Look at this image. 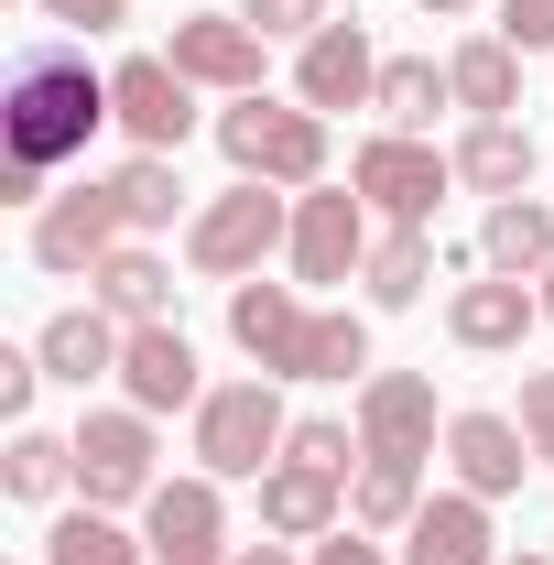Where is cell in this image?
I'll use <instances>...</instances> for the list:
<instances>
[{
    "label": "cell",
    "instance_id": "obj_41",
    "mask_svg": "<svg viewBox=\"0 0 554 565\" xmlns=\"http://www.w3.org/2000/svg\"><path fill=\"white\" fill-rule=\"evenodd\" d=\"M500 565H554V555H500Z\"/></svg>",
    "mask_w": 554,
    "mask_h": 565
},
{
    "label": "cell",
    "instance_id": "obj_28",
    "mask_svg": "<svg viewBox=\"0 0 554 565\" xmlns=\"http://www.w3.org/2000/svg\"><path fill=\"white\" fill-rule=\"evenodd\" d=\"M44 565H152V544H131V533H120V511L76 500L66 522L44 533Z\"/></svg>",
    "mask_w": 554,
    "mask_h": 565
},
{
    "label": "cell",
    "instance_id": "obj_25",
    "mask_svg": "<svg viewBox=\"0 0 554 565\" xmlns=\"http://www.w3.org/2000/svg\"><path fill=\"white\" fill-rule=\"evenodd\" d=\"M414 511H424L414 457H359V479H348V522L359 533H414Z\"/></svg>",
    "mask_w": 554,
    "mask_h": 565
},
{
    "label": "cell",
    "instance_id": "obj_29",
    "mask_svg": "<svg viewBox=\"0 0 554 565\" xmlns=\"http://www.w3.org/2000/svg\"><path fill=\"white\" fill-rule=\"evenodd\" d=\"M0 490H11V500H55V490H76V435H44V424H11Z\"/></svg>",
    "mask_w": 554,
    "mask_h": 565
},
{
    "label": "cell",
    "instance_id": "obj_39",
    "mask_svg": "<svg viewBox=\"0 0 554 565\" xmlns=\"http://www.w3.org/2000/svg\"><path fill=\"white\" fill-rule=\"evenodd\" d=\"M457 11H479V0H424V22H457Z\"/></svg>",
    "mask_w": 554,
    "mask_h": 565
},
{
    "label": "cell",
    "instance_id": "obj_2",
    "mask_svg": "<svg viewBox=\"0 0 554 565\" xmlns=\"http://www.w3.org/2000/svg\"><path fill=\"white\" fill-rule=\"evenodd\" d=\"M217 152L251 174V185H283V196H305V185H327V109H305V98H228L217 109Z\"/></svg>",
    "mask_w": 554,
    "mask_h": 565
},
{
    "label": "cell",
    "instance_id": "obj_33",
    "mask_svg": "<svg viewBox=\"0 0 554 565\" xmlns=\"http://www.w3.org/2000/svg\"><path fill=\"white\" fill-rule=\"evenodd\" d=\"M500 44H522V55H554V0H500V22H489Z\"/></svg>",
    "mask_w": 554,
    "mask_h": 565
},
{
    "label": "cell",
    "instance_id": "obj_7",
    "mask_svg": "<svg viewBox=\"0 0 554 565\" xmlns=\"http://www.w3.org/2000/svg\"><path fill=\"white\" fill-rule=\"evenodd\" d=\"M163 446H152V414L141 403H109V414H76V490L98 500V511H131V500L163 490V468H152Z\"/></svg>",
    "mask_w": 554,
    "mask_h": 565
},
{
    "label": "cell",
    "instance_id": "obj_20",
    "mask_svg": "<svg viewBox=\"0 0 554 565\" xmlns=\"http://www.w3.org/2000/svg\"><path fill=\"white\" fill-rule=\"evenodd\" d=\"M120 349H131V327L109 316V305H66V316H44V338H33V359H44V381H109L120 370Z\"/></svg>",
    "mask_w": 554,
    "mask_h": 565
},
{
    "label": "cell",
    "instance_id": "obj_30",
    "mask_svg": "<svg viewBox=\"0 0 554 565\" xmlns=\"http://www.w3.org/2000/svg\"><path fill=\"white\" fill-rule=\"evenodd\" d=\"M109 185H120L131 228H174V207H185V174H174V152H131Z\"/></svg>",
    "mask_w": 554,
    "mask_h": 565
},
{
    "label": "cell",
    "instance_id": "obj_34",
    "mask_svg": "<svg viewBox=\"0 0 554 565\" xmlns=\"http://www.w3.org/2000/svg\"><path fill=\"white\" fill-rule=\"evenodd\" d=\"M33 11H44L55 33H120V22H131V0H33Z\"/></svg>",
    "mask_w": 554,
    "mask_h": 565
},
{
    "label": "cell",
    "instance_id": "obj_4",
    "mask_svg": "<svg viewBox=\"0 0 554 565\" xmlns=\"http://www.w3.org/2000/svg\"><path fill=\"white\" fill-rule=\"evenodd\" d=\"M283 239H294V196H283V185H251V174L185 217V262H196V273H217V282H251Z\"/></svg>",
    "mask_w": 554,
    "mask_h": 565
},
{
    "label": "cell",
    "instance_id": "obj_22",
    "mask_svg": "<svg viewBox=\"0 0 554 565\" xmlns=\"http://www.w3.org/2000/svg\"><path fill=\"white\" fill-rule=\"evenodd\" d=\"M479 262L511 282H544L554 273V207L544 196H500V207L479 217Z\"/></svg>",
    "mask_w": 554,
    "mask_h": 565
},
{
    "label": "cell",
    "instance_id": "obj_19",
    "mask_svg": "<svg viewBox=\"0 0 554 565\" xmlns=\"http://www.w3.org/2000/svg\"><path fill=\"white\" fill-rule=\"evenodd\" d=\"M403 565H500V533H489L479 490H435L403 533Z\"/></svg>",
    "mask_w": 554,
    "mask_h": 565
},
{
    "label": "cell",
    "instance_id": "obj_35",
    "mask_svg": "<svg viewBox=\"0 0 554 565\" xmlns=\"http://www.w3.org/2000/svg\"><path fill=\"white\" fill-rule=\"evenodd\" d=\"M33 381H44V359H33V349H0V414H11V424H33Z\"/></svg>",
    "mask_w": 554,
    "mask_h": 565
},
{
    "label": "cell",
    "instance_id": "obj_13",
    "mask_svg": "<svg viewBox=\"0 0 554 565\" xmlns=\"http://www.w3.org/2000/svg\"><path fill=\"white\" fill-rule=\"evenodd\" d=\"M109 98H120V131H131L141 152H185V131H196V76L174 66V55L109 66Z\"/></svg>",
    "mask_w": 554,
    "mask_h": 565
},
{
    "label": "cell",
    "instance_id": "obj_40",
    "mask_svg": "<svg viewBox=\"0 0 554 565\" xmlns=\"http://www.w3.org/2000/svg\"><path fill=\"white\" fill-rule=\"evenodd\" d=\"M533 294H544V327H554V273H544V282H533Z\"/></svg>",
    "mask_w": 554,
    "mask_h": 565
},
{
    "label": "cell",
    "instance_id": "obj_26",
    "mask_svg": "<svg viewBox=\"0 0 554 565\" xmlns=\"http://www.w3.org/2000/svg\"><path fill=\"white\" fill-rule=\"evenodd\" d=\"M435 262H446V250H435L424 228H381V239H370V262H359V282H370V305H381V316H403V305H424Z\"/></svg>",
    "mask_w": 554,
    "mask_h": 565
},
{
    "label": "cell",
    "instance_id": "obj_38",
    "mask_svg": "<svg viewBox=\"0 0 554 565\" xmlns=\"http://www.w3.org/2000/svg\"><path fill=\"white\" fill-rule=\"evenodd\" d=\"M228 565H305V555H283V544H228Z\"/></svg>",
    "mask_w": 554,
    "mask_h": 565
},
{
    "label": "cell",
    "instance_id": "obj_11",
    "mask_svg": "<svg viewBox=\"0 0 554 565\" xmlns=\"http://www.w3.org/2000/svg\"><path fill=\"white\" fill-rule=\"evenodd\" d=\"M294 98L305 109H370L381 98V55H370V22L359 11H338L327 33L294 44Z\"/></svg>",
    "mask_w": 554,
    "mask_h": 565
},
{
    "label": "cell",
    "instance_id": "obj_1",
    "mask_svg": "<svg viewBox=\"0 0 554 565\" xmlns=\"http://www.w3.org/2000/svg\"><path fill=\"white\" fill-rule=\"evenodd\" d=\"M120 120L109 76H87V44L76 33H44L11 55V87H0V152H11V196H44V174L76 163L87 141Z\"/></svg>",
    "mask_w": 554,
    "mask_h": 565
},
{
    "label": "cell",
    "instance_id": "obj_14",
    "mask_svg": "<svg viewBox=\"0 0 554 565\" xmlns=\"http://www.w3.org/2000/svg\"><path fill=\"white\" fill-rule=\"evenodd\" d=\"M533 327H544V294L511 282V273H468L457 294H446V338H457L468 359H511Z\"/></svg>",
    "mask_w": 554,
    "mask_h": 565
},
{
    "label": "cell",
    "instance_id": "obj_27",
    "mask_svg": "<svg viewBox=\"0 0 554 565\" xmlns=\"http://www.w3.org/2000/svg\"><path fill=\"white\" fill-rule=\"evenodd\" d=\"M370 109H381V131H435V109H457V76L435 66V55H392Z\"/></svg>",
    "mask_w": 554,
    "mask_h": 565
},
{
    "label": "cell",
    "instance_id": "obj_3",
    "mask_svg": "<svg viewBox=\"0 0 554 565\" xmlns=\"http://www.w3.org/2000/svg\"><path fill=\"white\" fill-rule=\"evenodd\" d=\"M283 435H294V414H283V381H273V370L217 381L207 403H196V468H207V479H273V468H283Z\"/></svg>",
    "mask_w": 554,
    "mask_h": 565
},
{
    "label": "cell",
    "instance_id": "obj_24",
    "mask_svg": "<svg viewBox=\"0 0 554 565\" xmlns=\"http://www.w3.org/2000/svg\"><path fill=\"white\" fill-rule=\"evenodd\" d=\"M457 185H479L489 207L522 196V185H533V131H522V120H468V141H457Z\"/></svg>",
    "mask_w": 554,
    "mask_h": 565
},
{
    "label": "cell",
    "instance_id": "obj_10",
    "mask_svg": "<svg viewBox=\"0 0 554 565\" xmlns=\"http://www.w3.org/2000/svg\"><path fill=\"white\" fill-rule=\"evenodd\" d=\"M228 479H163V490L141 500V544H152V565H228Z\"/></svg>",
    "mask_w": 554,
    "mask_h": 565
},
{
    "label": "cell",
    "instance_id": "obj_18",
    "mask_svg": "<svg viewBox=\"0 0 554 565\" xmlns=\"http://www.w3.org/2000/svg\"><path fill=\"white\" fill-rule=\"evenodd\" d=\"M338 522H348V479L305 468V457H283L273 479H262V533L273 544H327Z\"/></svg>",
    "mask_w": 554,
    "mask_h": 565
},
{
    "label": "cell",
    "instance_id": "obj_12",
    "mask_svg": "<svg viewBox=\"0 0 554 565\" xmlns=\"http://www.w3.org/2000/svg\"><path fill=\"white\" fill-rule=\"evenodd\" d=\"M359 446H370V457H435V435H446V414H435V381H424V370H370V381H359Z\"/></svg>",
    "mask_w": 554,
    "mask_h": 565
},
{
    "label": "cell",
    "instance_id": "obj_23",
    "mask_svg": "<svg viewBox=\"0 0 554 565\" xmlns=\"http://www.w3.org/2000/svg\"><path fill=\"white\" fill-rule=\"evenodd\" d=\"M446 76H457V109L468 120H511L522 109V44H500V33H468L446 55Z\"/></svg>",
    "mask_w": 554,
    "mask_h": 565
},
{
    "label": "cell",
    "instance_id": "obj_17",
    "mask_svg": "<svg viewBox=\"0 0 554 565\" xmlns=\"http://www.w3.org/2000/svg\"><path fill=\"white\" fill-rule=\"evenodd\" d=\"M120 392H131L141 414H196V403H207L196 338H185V327H131V349H120Z\"/></svg>",
    "mask_w": 554,
    "mask_h": 565
},
{
    "label": "cell",
    "instance_id": "obj_15",
    "mask_svg": "<svg viewBox=\"0 0 554 565\" xmlns=\"http://www.w3.org/2000/svg\"><path fill=\"white\" fill-rule=\"evenodd\" d=\"M446 468H457V490L511 500V490H522V468H544V457H533L522 414H446Z\"/></svg>",
    "mask_w": 554,
    "mask_h": 565
},
{
    "label": "cell",
    "instance_id": "obj_31",
    "mask_svg": "<svg viewBox=\"0 0 554 565\" xmlns=\"http://www.w3.org/2000/svg\"><path fill=\"white\" fill-rule=\"evenodd\" d=\"M283 457H305V468L348 479V457H370V446H359V424H338V414H305L294 435H283Z\"/></svg>",
    "mask_w": 554,
    "mask_h": 565
},
{
    "label": "cell",
    "instance_id": "obj_5",
    "mask_svg": "<svg viewBox=\"0 0 554 565\" xmlns=\"http://www.w3.org/2000/svg\"><path fill=\"white\" fill-rule=\"evenodd\" d=\"M348 185L370 196V217H392V228H435L446 185H457V152H435L424 131H370L348 152Z\"/></svg>",
    "mask_w": 554,
    "mask_h": 565
},
{
    "label": "cell",
    "instance_id": "obj_8",
    "mask_svg": "<svg viewBox=\"0 0 554 565\" xmlns=\"http://www.w3.org/2000/svg\"><path fill=\"white\" fill-rule=\"evenodd\" d=\"M283 262H294V282H359V262H370V196L359 185H305Z\"/></svg>",
    "mask_w": 554,
    "mask_h": 565
},
{
    "label": "cell",
    "instance_id": "obj_32",
    "mask_svg": "<svg viewBox=\"0 0 554 565\" xmlns=\"http://www.w3.org/2000/svg\"><path fill=\"white\" fill-rule=\"evenodd\" d=\"M239 22H251L262 44H273V33H294V44H305V33H327L338 11H327V0H239Z\"/></svg>",
    "mask_w": 554,
    "mask_h": 565
},
{
    "label": "cell",
    "instance_id": "obj_6",
    "mask_svg": "<svg viewBox=\"0 0 554 565\" xmlns=\"http://www.w3.org/2000/svg\"><path fill=\"white\" fill-rule=\"evenodd\" d=\"M228 338L262 359L273 381H316V370H327V316H316L294 282H262V273L228 282Z\"/></svg>",
    "mask_w": 554,
    "mask_h": 565
},
{
    "label": "cell",
    "instance_id": "obj_21",
    "mask_svg": "<svg viewBox=\"0 0 554 565\" xmlns=\"http://www.w3.org/2000/svg\"><path fill=\"white\" fill-rule=\"evenodd\" d=\"M87 305H109L120 327H174V273H163L141 239H120V250L87 273Z\"/></svg>",
    "mask_w": 554,
    "mask_h": 565
},
{
    "label": "cell",
    "instance_id": "obj_16",
    "mask_svg": "<svg viewBox=\"0 0 554 565\" xmlns=\"http://www.w3.org/2000/svg\"><path fill=\"white\" fill-rule=\"evenodd\" d=\"M163 55L196 76V87H217V98H251V87H262V33H251L239 11H185Z\"/></svg>",
    "mask_w": 554,
    "mask_h": 565
},
{
    "label": "cell",
    "instance_id": "obj_9",
    "mask_svg": "<svg viewBox=\"0 0 554 565\" xmlns=\"http://www.w3.org/2000/svg\"><path fill=\"white\" fill-rule=\"evenodd\" d=\"M120 239H131V207H120V185H109V174L66 185L55 207L33 217V262H44V273H98Z\"/></svg>",
    "mask_w": 554,
    "mask_h": 565
},
{
    "label": "cell",
    "instance_id": "obj_36",
    "mask_svg": "<svg viewBox=\"0 0 554 565\" xmlns=\"http://www.w3.org/2000/svg\"><path fill=\"white\" fill-rule=\"evenodd\" d=\"M522 435H533V457L554 468V370H533V381H522Z\"/></svg>",
    "mask_w": 554,
    "mask_h": 565
},
{
    "label": "cell",
    "instance_id": "obj_37",
    "mask_svg": "<svg viewBox=\"0 0 554 565\" xmlns=\"http://www.w3.org/2000/svg\"><path fill=\"white\" fill-rule=\"evenodd\" d=\"M305 565H392V555H381V544H370L359 522H338V533H327V544H316Z\"/></svg>",
    "mask_w": 554,
    "mask_h": 565
}]
</instances>
